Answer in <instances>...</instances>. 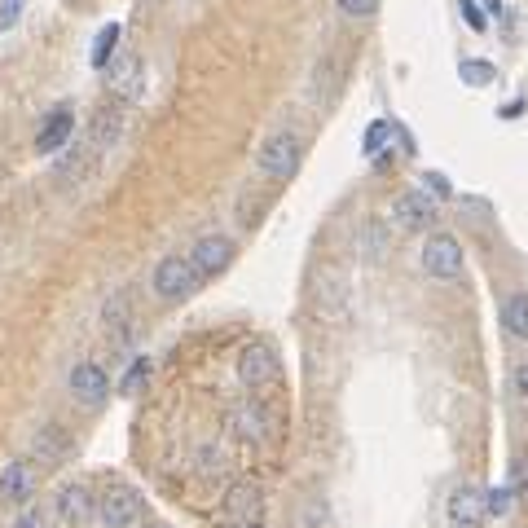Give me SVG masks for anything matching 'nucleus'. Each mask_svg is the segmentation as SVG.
<instances>
[{"instance_id": "nucleus-1", "label": "nucleus", "mask_w": 528, "mask_h": 528, "mask_svg": "<svg viewBox=\"0 0 528 528\" xmlns=\"http://www.w3.org/2000/svg\"><path fill=\"white\" fill-rule=\"evenodd\" d=\"M300 163H304V146H300V137L286 132V128L269 132V137L260 141V150H256V168L269 176V181H278V185L291 181V176L300 172Z\"/></svg>"}, {"instance_id": "nucleus-2", "label": "nucleus", "mask_w": 528, "mask_h": 528, "mask_svg": "<svg viewBox=\"0 0 528 528\" xmlns=\"http://www.w3.org/2000/svg\"><path fill=\"white\" fill-rule=\"evenodd\" d=\"M423 273L436 282H454L462 273V242L454 234H445V229H436V234H427L423 242Z\"/></svg>"}, {"instance_id": "nucleus-3", "label": "nucleus", "mask_w": 528, "mask_h": 528, "mask_svg": "<svg viewBox=\"0 0 528 528\" xmlns=\"http://www.w3.org/2000/svg\"><path fill=\"white\" fill-rule=\"evenodd\" d=\"M154 295L159 300H185V295L198 286V269L190 264V256H163L159 264H154Z\"/></svg>"}, {"instance_id": "nucleus-4", "label": "nucleus", "mask_w": 528, "mask_h": 528, "mask_svg": "<svg viewBox=\"0 0 528 528\" xmlns=\"http://www.w3.org/2000/svg\"><path fill=\"white\" fill-rule=\"evenodd\" d=\"M278 352H273L269 344H247L238 352V379L242 388H269V383H278Z\"/></svg>"}, {"instance_id": "nucleus-5", "label": "nucleus", "mask_w": 528, "mask_h": 528, "mask_svg": "<svg viewBox=\"0 0 528 528\" xmlns=\"http://www.w3.org/2000/svg\"><path fill=\"white\" fill-rule=\"evenodd\" d=\"M97 511H102L106 528H132L141 520V511H146V502H141V493L132 484H110L106 498L97 502Z\"/></svg>"}, {"instance_id": "nucleus-6", "label": "nucleus", "mask_w": 528, "mask_h": 528, "mask_svg": "<svg viewBox=\"0 0 528 528\" xmlns=\"http://www.w3.org/2000/svg\"><path fill=\"white\" fill-rule=\"evenodd\" d=\"M392 220H396V229H405V234L432 229V225H436V203H432V194H423V190H401V194L392 198Z\"/></svg>"}, {"instance_id": "nucleus-7", "label": "nucleus", "mask_w": 528, "mask_h": 528, "mask_svg": "<svg viewBox=\"0 0 528 528\" xmlns=\"http://www.w3.org/2000/svg\"><path fill=\"white\" fill-rule=\"evenodd\" d=\"M229 260H234V242L220 238V234L198 238L194 251H190V264L198 269V278H216V273H225Z\"/></svg>"}, {"instance_id": "nucleus-8", "label": "nucleus", "mask_w": 528, "mask_h": 528, "mask_svg": "<svg viewBox=\"0 0 528 528\" xmlns=\"http://www.w3.org/2000/svg\"><path fill=\"white\" fill-rule=\"evenodd\" d=\"M66 388L80 405H106L110 396V379L102 366H93V361H80V366L71 370V379H66Z\"/></svg>"}, {"instance_id": "nucleus-9", "label": "nucleus", "mask_w": 528, "mask_h": 528, "mask_svg": "<svg viewBox=\"0 0 528 528\" xmlns=\"http://www.w3.org/2000/svg\"><path fill=\"white\" fill-rule=\"evenodd\" d=\"M489 515V493L476 489V484H462L449 498V524L454 528H480V520Z\"/></svg>"}, {"instance_id": "nucleus-10", "label": "nucleus", "mask_w": 528, "mask_h": 528, "mask_svg": "<svg viewBox=\"0 0 528 528\" xmlns=\"http://www.w3.org/2000/svg\"><path fill=\"white\" fill-rule=\"evenodd\" d=\"M31 454H36V462H44V467H58V462H66L75 454V440H71L66 427L44 423L36 432V440H31Z\"/></svg>"}, {"instance_id": "nucleus-11", "label": "nucleus", "mask_w": 528, "mask_h": 528, "mask_svg": "<svg viewBox=\"0 0 528 528\" xmlns=\"http://www.w3.org/2000/svg\"><path fill=\"white\" fill-rule=\"evenodd\" d=\"M93 489L88 484H80V480H66L62 489H58V515H62V524H80V520H88L93 515Z\"/></svg>"}, {"instance_id": "nucleus-12", "label": "nucleus", "mask_w": 528, "mask_h": 528, "mask_svg": "<svg viewBox=\"0 0 528 528\" xmlns=\"http://www.w3.org/2000/svg\"><path fill=\"white\" fill-rule=\"evenodd\" d=\"M110 71V88H115L119 97H141V88H146V66H141L137 53H124L115 66H106Z\"/></svg>"}, {"instance_id": "nucleus-13", "label": "nucleus", "mask_w": 528, "mask_h": 528, "mask_svg": "<svg viewBox=\"0 0 528 528\" xmlns=\"http://www.w3.org/2000/svg\"><path fill=\"white\" fill-rule=\"evenodd\" d=\"M31 489H36V471H31V462H9L5 471H0V498L5 502H27Z\"/></svg>"}, {"instance_id": "nucleus-14", "label": "nucleus", "mask_w": 528, "mask_h": 528, "mask_svg": "<svg viewBox=\"0 0 528 528\" xmlns=\"http://www.w3.org/2000/svg\"><path fill=\"white\" fill-rule=\"evenodd\" d=\"M71 128H75V115H71L66 106H58L49 119H44V128L36 132V150H40V154L62 150V146H66V137H71Z\"/></svg>"}, {"instance_id": "nucleus-15", "label": "nucleus", "mask_w": 528, "mask_h": 528, "mask_svg": "<svg viewBox=\"0 0 528 528\" xmlns=\"http://www.w3.org/2000/svg\"><path fill=\"white\" fill-rule=\"evenodd\" d=\"M498 317H502V330L511 339H524L528 344V295L524 291H515V295H506L502 308H498Z\"/></svg>"}, {"instance_id": "nucleus-16", "label": "nucleus", "mask_w": 528, "mask_h": 528, "mask_svg": "<svg viewBox=\"0 0 528 528\" xmlns=\"http://www.w3.org/2000/svg\"><path fill=\"white\" fill-rule=\"evenodd\" d=\"M119 132H124V110L119 106H102L93 115V146L97 150H110L119 141Z\"/></svg>"}, {"instance_id": "nucleus-17", "label": "nucleus", "mask_w": 528, "mask_h": 528, "mask_svg": "<svg viewBox=\"0 0 528 528\" xmlns=\"http://www.w3.org/2000/svg\"><path fill=\"white\" fill-rule=\"evenodd\" d=\"M119 40H124V27H119V22H106V27L97 31V40H93V53H88V62H93L97 71H106V66L115 62Z\"/></svg>"}, {"instance_id": "nucleus-18", "label": "nucleus", "mask_w": 528, "mask_h": 528, "mask_svg": "<svg viewBox=\"0 0 528 528\" xmlns=\"http://www.w3.org/2000/svg\"><path fill=\"white\" fill-rule=\"evenodd\" d=\"M234 432L242 440H251V445H256V440H264V432H269V427H264V410H260L256 401H247V405H238V410H234Z\"/></svg>"}, {"instance_id": "nucleus-19", "label": "nucleus", "mask_w": 528, "mask_h": 528, "mask_svg": "<svg viewBox=\"0 0 528 528\" xmlns=\"http://www.w3.org/2000/svg\"><path fill=\"white\" fill-rule=\"evenodd\" d=\"M225 511H229V520H256V511H260V493L251 489V484H238V489H229V498H225Z\"/></svg>"}, {"instance_id": "nucleus-20", "label": "nucleus", "mask_w": 528, "mask_h": 528, "mask_svg": "<svg viewBox=\"0 0 528 528\" xmlns=\"http://www.w3.org/2000/svg\"><path fill=\"white\" fill-rule=\"evenodd\" d=\"M392 137H396V124H392V119H374V124L366 128V137H361V150L379 159V154L388 150V141H392Z\"/></svg>"}, {"instance_id": "nucleus-21", "label": "nucleus", "mask_w": 528, "mask_h": 528, "mask_svg": "<svg viewBox=\"0 0 528 528\" xmlns=\"http://www.w3.org/2000/svg\"><path fill=\"white\" fill-rule=\"evenodd\" d=\"M361 251H366L370 260H383V251H388V234H383V225H366V234H361Z\"/></svg>"}, {"instance_id": "nucleus-22", "label": "nucleus", "mask_w": 528, "mask_h": 528, "mask_svg": "<svg viewBox=\"0 0 528 528\" xmlns=\"http://www.w3.org/2000/svg\"><path fill=\"white\" fill-rule=\"evenodd\" d=\"M458 80L462 84H493V66L489 62H458Z\"/></svg>"}, {"instance_id": "nucleus-23", "label": "nucleus", "mask_w": 528, "mask_h": 528, "mask_svg": "<svg viewBox=\"0 0 528 528\" xmlns=\"http://www.w3.org/2000/svg\"><path fill=\"white\" fill-rule=\"evenodd\" d=\"M511 489L520 502H528V454H520L511 462Z\"/></svg>"}, {"instance_id": "nucleus-24", "label": "nucleus", "mask_w": 528, "mask_h": 528, "mask_svg": "<svg viewBox=\"0 0 528 528\" xmlns=\"http://www.w3.org/2000/svg\"><path fill=\"white\" fill-rule=\"evenodd\" d=\"M339 14L344 18H374V9H379V0H335Z\"/></svg>"}, {"instance_id": "nucleus-25", "label": "nucleus", "mask_w": 528, "mask_h": 528, "mask_svg": "<svg viewBox=\"0 0 528 528\" xmlns=\"http://www.w3.org/2000/svg\"><path fill=\"white\" fill-rule=\"evenodd\" d=\"M515 502H520V498H515L511 484H506V489H493V493H489V515H511Z\"/></svg>"}, {"instance_id": "nucleus-26", "label": "nucleus", "mask_w": 528, "mask_h": 528, "mask_svg": "<svg viewBox=\"0 0 528 528\" xmlns=\"http://www.w3.org/2000/svg\"><path fill=\"white\" fill-rule=\"evenodd\" d=\"M22 9H27V0H0V31H14Z\"/></svg>"}, {"instance_id": "nucleus-27", "label": "nucleus", "mask_w": 528, "mask_h": 528, "mask_svg": "<svg viewBox=\"0 0 528 528\" xmlns=\"http://www.w3.org/2000/svg\"><path fill=\"white\" fill-rule=\"evenodd\" d=\"M14 528H49V511H44V506H27L14 520Z\"/></svg>"}, {"instance_id": "nucleus-28", "label": "nucleus", "mask_w": 528, "mask_h": 528, "mask_svg": "<svg viewBox=\"0 0 528 528\" xmlns=\"http://www.w3.org/2000/svg\"><path fill=\"white\" fill-rule=\"evenodd\" d=\"M423 185L432 190V198H449L454 194V185H449V176H440V172H423Z\"/></svg>"}, {"instance_id": "nucleus-29", "label": "nucleus", "mask_w": 528, "mask_h": 528, "mask_svg": "<svg viewBox=\"0 0 528 528\" xmlns=\"http://www.w3.org/2000/svg\"><path fill=\"white\" fill-rule=\"evenodd\" d=\"M462 22H467L471 31H484V27H489V18L480 14V5H476V0H462Z\"/></svg>"}, {"instance_id": "nucleus-30", "label": "nucleus", "mask_w": 528, "mask_h": 528, "mask_svg": "<svg viewBox=\"0 0 528 528\" xmlns=\"http://www.w3.org/2000/svg\"><path fill=\"white\" fill-rule=\"evenodd\" d=\"M146 370H150V361H137V366H132V374H128V379L119 383V392H132V388H137V383L146 379Z\"/></svg>"}, {"instance_id": "nucleus-31", "label": "nucleus", "mask_w": 528, "mask_h": 528, "mask_svg": "<svg viewBox=\"0 0 528 528\" xmlns=\"http://www.w3.org/2000/svg\"><path fill=\"white\" fill-rule=\"evenodd\" d=\"M515 392L528 401V361H524V366H515Z\"/></svg>"}, {"instance_id": "nucleus-32", "label": "nucleus", "mask_w": 528, "mask_h": 528, "mask_svg": "<svg viewBox=\"0 0 528 528\" xmlns=\"http://www.w3.org/2000/svg\"><path fill=\"white\" fill-rule=\"evenodd\" d=\"M146 528H168V524H146Z\"/></svg>"}]
</instances>
